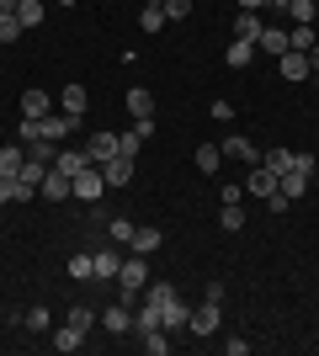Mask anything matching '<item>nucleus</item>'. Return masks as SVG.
Listing matches in <instances>:
<instances>
[{"label":"nucleus","mask_w":319,"mask_h":356,"mask_svg":"<svg viewBox=\"0 0 319 356\" xmlns=\"http://www.w3.org/2000/svg\"><path fill=\"white\" fill-rule=\"evenodd\" d=\"M138 341H144V351H149V356H165V351H170L165 330H154V335H138Z\"/></svg>","instance_id":"32"},{"label":"nucleus","mask_w":319,"mask_h":356,"mask_svg":"<svg viewBox=\"0 0 319 356\" xmlns=\"http://www.w3.org/2000/svg\"><path fill=\"white\" fill-rule=\"evenodd\" d=\"M186 319H192V309L181 303V293L160 303V325H165V335H170V330H186Z\"/></svg>","instance_id":"7"},{"label":"nucleus","mask_w":319,"mask_h":356,"mask_svg":"<svg viewBox=\"0 0 319 356\" xmlns=\"http://www.w3.org/2000/svg\"><path fill=\"white\" fill-rule=\"evenodd\" d=\"M80 346H85V335H80L75 325H59V330H54V351L69 356V351H80Z\"/></svg>","instance_id":"23"},{"label":"nucleus","mask_w":319,"mask_h":356,"mask_svg":"<svg viewBox=\"0 0 319 356\" xmlns=\"http://www.w3.org/2000/svg\"><path fill=\"white\" fill-rule=\"evenodd\" d=\"M250 59H256V43H245V38H234V43H229V54H224L229 70H245Z\"/></svg>","instance_id":"22"},{"label":"nucleus","mask_w":319,"mask_h":356,"mask_svg":"<svg viewBox=\"0 0 319 356\" xmlns=\"http://www.w3.org/2000/svg\"><path fill=\"white\" fill-rule=\"evenodd\" d=\"M69 277H75V282H85V277H96V271H91V255H69Z\"/></svg>","instance_id":"33"},{"label":"nucleus","mask_w":319,"mask_h":356,"mask_svg":"<svg viewBox=\"0 0 319 356\" xmlns=\"http://www.w3.org/2000/svg\"><path fill=\"white\" fill-rule=\"evenodd\" d=\"M85 154H91V165H101V160H112V154H117V134H91L85 138Z\"/></svg>","instance_id":"9"},{"label":"nucleus","mask_w":319,"mask_h":356,"mask_svg":"<svg viewBox=\"0 0 319 356\" xmlns=\"http://www.w3.org/2000/svg\"><path fill=\"white\" fill-rule=\"evenodd\" d=\"M261 27H266V22H261V11H240V16H234V38H245V43H256Z\"/></svg>","instance_id":"17"},{"label":"nucleus","mask_w":319,"mask_h":356,"mask_svg":"<svg viewBox=\"0 0 319 356\" xmlns=\"http://www.w3.org/2000/svg\"><path fill=\"white\" fill-rule=\"evenodd\" d=\"M218 223H224L229 234H234V229H245V213H240V202H224V208H218Z\"/></svg>","instance_id":"30"},{"label":"nucleus","mask_w":319,"mask_h":356,"mask_svg":"<svg viewBox=\"0 0 319 356\" xmlns=\"http://www.w3.org/2000/svg\"><path fill=\"white\" fill-rule=\"evenodd\" d=\"M85 106H91L85 86H64V90H59V112H69V118H85Z\"/></svg>","instance_id":"11"},{"label":"nucleus","mask_w":319,"mask_h":356,"mask_svg":"<svg viewBox=\"0 0 319 356\" xmlns=\"http://www.w3.org/2000/svg\"><path fill=\"white\" fill-rule=\"evenodd\" d=\"M266 6H277V11H288V0H266Z\"/></svg>","instance_id":"43"},{"label":"nucleus","mask_w":319,"mask_h":356,"mask_svg":"<svg viewBox=\"0 0 319 356\" xmlns=\"http://www.w3.org/2000/svg\"><path fill=\"white\" fill-rule=\"evenodd\" d=\"M277 70H282V80H288V86H298V80H309V74H314V64H309V54H282V59H277Z\"/></svg>","instance_id":"5"},{"label":"nucleus","mask_w":319,"mask_h":356,"mask_svg":"<svg viewBox=\"0 0 319 356\" xmlns=\"http://www.w3.org/2000/svg\"><path fill=\"white\" fill-rule=\"evenodd\" d=\"M64 6H75V0H64Z\"/></svg>","instance_id":"44"},{"label":"nucleus","mask_w":319,"mask_h":356,"mask_svg":"<svg viewBox=\"0 0 319 356\" xmlns=\"http://www.w3.org/2000/svg\"><path fill=\"white\" fill-rule=\"evenodd\" d=\"M261 165H266V170H277V176H288V170H293V154H288V149H266V154H261Z\"/></svg>","instance_id":"27"},{"label":"nucleus","mask_w":319,"mask_h":356,"mask_svg":"<svg viewBox=\"0 0 319 356\" xmlns=\"http://www.w3.org/2000/svg\"><path fill=\"white\" fill-rule=\"evenodd\" d=\"M22 149H27V160H38V165H54V160H59V144H54V138H27Z\"/></svg>","instance_id":"19"},{"label":"nucleus","mask_w":319,"mask_h":356,"mask_svg":"<svg viewBox=\"0 0 319 356\" xmlns=\"http://www.w3.org/2000/svg\"><path fill=\"white\" fill-rule=\"evenodd\" d=\"M22 170H27V149H22V144H6V149H0V176L16 181Z\"/></svg>","instance_id":"10"},{"label":"nucleus","mask_w":319,"mask_h":356,"mask_svg":"<svg viewBox=\"0 0 319 356\" xmlns=\"http://www.w3.org/2000/svg\"><path fill=\"white\" fill-rule=\"evenodd\" d=\"M245 192H250V197H272V192H277V170L256 165V170H250V181H245Z\"/></svg>","instance_id":"15"},{"label":"nucleus","mask_w":319,"mask_h":356,"mask_svg":"<svg viewBox=\"0 0 319 356\" xmlns=\"http://www.w3.org/2000/svg\"><path fill=\"white\" fill-rule=\"evenodd\" d=\"M256 48H266V54H277V59H282V54H288V32H282V27H261Z\"/></svg>","instance_id":"21"},{"label":"nucleus","mask_w":319,"mask_h":356,"mask_svg":"<svg viewBox=\"0 0 319 356\" xmlns=\"http://www.w3.org/2000/svg\"><path fill=\"white\" fill-rule=\"evenodd\" d=\"M101 192H106L101 165H85V170H75V197H80V202H96Z\"/></svg>","instance_id":"2"},{"label":"nucleus","mask_w":319,"mask_h":356,"mask_svg":"<svg viewBox=\"0 0 319 356\" xmlns=\"http://www.w3.org/2000/svg\"><path fill=\"white\" fill-rule=\"evenodd\" d=\"M128 112H133V118H154V96L144 86H133L128 90Z\"/></svg>","instance_id":"24"},{"label":"nucleus","mask_w":319,"mask_h":356,"mask_svg":"<svg viewBox=\"0 0 319 356\" xmlns=\"http://www.w3.org/2000/svg\"><path fill=\"white\" fill-rule=\"evenodd\" d=\"M218 309H224V303H213V298H202V309H192V319H186V330H192V335H213V330H218Z\"/></svg>","instance_id":"3"},{"label":"nucleus","mask_w":319,"mask_h":356,"mask_svg":"<svg viewBox=\"0 0 319 356\" xmlns=\"http://www.w3.org/2000/svg\"><path fill=\"white\" fill-rule=\"evenodd\" d=\"M64 325H75L80 335H85V330L96 325V309H91V303H75V309H69V319H64Z\"/></svg>","instance_id":"28"},{"label":"nucleus","mask_w":319,"mask_h":356,"mask_svg":"<svg viewBox=\"0 0 319 356\" xmlns=\"http://www.w3.org/2000/svg\"><path fill=\"white\" fill-rule=\"evenodd\" d=\"M218 149H224V160H245V165H261V149L250 144L245 134H229V138H224Z\"/></svg>","instance_id":"6"},{"label":"nucleus","mask_w":319,"mask_h":356,"mask_svg":"<svg viewBox=\"0 0 319 356\" xmlns=\"http://www.w3.org/2000/svg\"><path fill=\"white\" fill-rule=\"evenodd\" d=\"M16 38H22V22L0 11V43H16Z\"/></svg>","instance_id":"34"},{"label":"nucleus","mask_w":319,"mask_h":356,"mask_svg":"<svg viewBox=\"0 0 319 356\" xmlns=\"http://www.w3.org/2000/svg\"><path fill=\"white\" fill-rule=\"evenodd\" d=\"M261 6H266V0H240V11H261Z\"/></svg>","instance_id":"42"},{"label":"nucleus","mask_w":319,"mask_h":356,"mask_svg":"<svg viewBox=\"0 0 319 356\" xmlns=\"http://www.w3.org/2000/svg\"><path fill=\"white\" fill-rule=\"evenodd\" d=\"M112 239H117V245H128V239H133V223H128V218H112Z\"/></svg>","instance_id":"38"},{"label":"nucleus","mask_w":319,"mask_h":356,"mask_svg":"<svg viewBox=\"0 0 319 356\" xmlns=\"http://www.w3.org/2000/svg\"><path fill=\"white\" fill-rule=\"evenodd\" d=\"M85 165H91V154H85V149H59V160H54V170H64V176L75 181V170H85Z\"/></svg>","instance_id":"16"},{"label":"nucleus","mask_w":319,"mask_h":356,"mask_svg":"<svg viewBox=\"0 0 319 356\" xmlns=\"http://www.w3.org/2000/svg\"><path fill=\"white\" fill-rule=\"evenodd\" d=\"M293 170H298V176H314V154H309V149H298V154H293Z\"/></svg>","instance_id":"37"},{"label":"nucleus","mask_w":319,"mask_h":356,"mask_svg":"<svg viewBox=\"0 0 319 356\" xmlns=\"http://www.w3.org/2000/svg\"><path fill=\"white\" fill-rule=\"evenodd\" d=\"M43 16H48V6H43V0H22L16 22H22V32H32V27H43Z\"/></svg>","instance_id":"20"},{"label":"nucleus","mask_w":319,"mask_h":356,"mask_svg":"<svg viewBox=\"0 0 319 356\" xmlns=\"http://www.w3.org/2000/svg\"><path fill=\"white\" fill-rule=\"evenodd\" d=\"M101 325L112 330V335H128V330H133V303H122V298H117V303L101 314Z\"/></svg>","instance_id":"8"},{"label":"nucleus","mask_w":319,"mask_h":356,"mask_svg":"<svg viewBox=\"0 0 319 356\" xmlns=\"http://www.w3.org/2000/svg\"><path fill=\"white\" fill-rule=\"evenodd\" d=\"M192 16V0H165V22H186Z\"/></svg>","instance_id":"36"},{"label":"nucleus","mask_w":319,"mask_h":356,"mask_svg":"<svg viewBox=\"0 0 319 356\" xmlns=\"http://www.w3.org/2000/svg\"><path fill=\"white\" fill-rule=\"evenodd\" d=\"M54 112V102H48V90H22V118H48Z\"/></svg>","instance_id":"14"},{"label":"nucleus","mask_w":319,"mask_h":356,"mask_svg":"<svg viewBox=\"0 0 319 356\" xmlns=\"http://www.w3.org/2000/svg\"><path fill=\"white\" fill-rule=\"evenodd\" d=\"M27 330H48V309H32L27 314Z\"/></svg>","instance_id":"39"},{"label":"nucleus","mask_w":319,"mask_h":356,"mask_svg":"<svg viewBox=\"0 0 319 356\" xmlns=\"http://www.w3.org/2000/svg\"><path fill=\"white\" fill-rule=\"evenodd\" d=\"M69 192H75V181L64 176V170H54V165H48V176H43V186H38V197H43V202H64Z\"/></svg>","instance_id":"4"},{"label":"nucleus","mask_w":319,"mask_h":356,"mask_svg":"<svg viewBox=\"0 0 319 356\" xmlns=\"http://www.w3.org/2000/svg\"><path fill=\"white\" fill-rule=\"evenodd\" d=\"M319 38H314V22H293V32H288V48L293 54H309Z\"/></svg>","instance_id":"18"},{"label":"nucleus","mask_w":319,"mask_h":356,"mask_svg":"<svg viewBox=\"0 0 319 356\" xmlns=\"http://www.w3.org/2000/svg\"><path fill=\"white\" fill-rule=\"evenodd\" d=\"M0 11H6V16H16V11H22V0H0Z\"/></svg>","instance_id":"41"},{"label":"nucleus","mask_w":319,"mask_h":356,"mask_svg":"<svg viewBox=\"0 0 319 356\" xmlns=\"http://www.w3.org/2000/svg\"><path fill=\"white\" fill-rule=\"evenodd\" d=\"M218 165H224V149H218V144H202L197 149V170H202V176H213Z\"/></svg>","instance_id":"26"},{"label":"nucleus","mask_w":319,"mask_h":356,"mask_svg":"<svg viewBox=\"0 0 319 356\" xmlns=\"http://www.w3.org/2000/svg\"><path fill=\"white\" fill-rule=\"evenodd\" d=\"M138 27H144V32H160V27H165V6H144Z\"/></svg>","instance_id":"31"},{"label":"nucleus","mask_w":319,"mask_h":356,"mask_svg":"<svg viewBox=\"0 0 319 356\" xmlns=\"http://www.w3.org/2000/svg\"><path fill=\"white\" fill-rule=\"evenodd\" d=\"M138 149H144V138H138L133 128H122V134H117V154H122V160H138Z\"/></svg>","instance_id":"29"},{"label":"nucleus","mask_w":319,"mask_h":356,"mask_svg":"<svg viewBox=\"0 0 319 356\" xmlns=\"http://www.w3.org/2000/svg\"><path fill=\"white\" fill-rule=\"evenodd\" d=\"M149 287V261L144 255H122V266H117V293L122 303H138V293Z\"/></svg>","instance_id":"1"},{"label":"nucleus","mask_w":319,"mask_h":356,"mask_svg":"<svg viewBox=\"0 0 319 356\" xmlns=\"http://www.w3.org/2000/svg\"><path fill=\"white\" fill-rule=\"evenodd\" d=\"M128 250H133V255H149V250H160V229H133Z\"/></svg>","instance_id":"25"},{"label":"nucleus","mask_w":319,"mask_h":356,"mask_svg":"<svg viewBox=\"0 0 319 356\" xmlns=\"http://www.w3.org/2000/svg\"><path fill=\"white\" fill-rule=\"evenodd\" d=\"M101 176H106V186H128V181H133V160L112 154V160H101Z\"/></svg>","instance_id":"12"},{"label":"nucleus","mask_w":319,"mask_h":356,"mask_svg":"<svg viewBox=\"0 0 319 356\" xmlns=\"http://www.w3.org/2000/svg\"><path fill=\"white\" fill-rule=\"evenodd\" d=\"M288 16L293 22H314V0H288Z\"/></svg>","instance_id":"35"},{"label":"nucleus","mask_w":319,"mask_h":356,"mask_svg":"<svg viewBox=\"0 0 319 356\" xmlns=\"http://www.w3.org/2000/svg\"><path fill=\"white\" fill-rule=\"evenodd\" d=\"M117 266H122V255H117V250H96V255H91L96 282H117Z\"/></svg>","instance_id":"13"},{"label":"nucleus","mask_w":319,"mask_h":356,"mask_svg":"<svg viewBox=\"0 0 319 356\" xmlns=\"http://www.w3.org/2000/svg\"><path fill=\"white\" fill-rule=\"evenodd\" d=\"M6 202H11V181L0 176V208H6Z\"/></svg>","instance_id":"40"}]
</instances>
